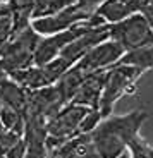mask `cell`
<instances>
[{
  "label": "cell",
  "instance_id": "cell-1",
  "mask_svg": "<svg viewBox=\"0 0 153 158\" xmlns=\"http://www.w3.org/2000/svg\"><path fill=\"white\" fill-rule=\"evenodd\" d=\"M150 114L145 108H134L122 115H108L90 132V139L100 158H119L126 153L129 143L139 136Z\"/></svg>",
  "mask_w": 153,
  "mask_h": 158
},
{
  "label": "cell",
  "instance_id": "cell-2",
  "mask_svg": "<svg viewBox=\"0 0 153 158\" xmlns=\"http://www.w3.org/2000/svg\"><path fill=\"white\" fill-rule=\"evenodd\" d=\"M40 38L41 36L35 33L31 24L12 33L11 38L0 45V67H2V71L9 76L12 72L31 67L33 55H35Z\"/></svg>",
  "mask_w": 153,
  "mask_h": 158
},
{
  "label": "cell",
  "instance_id": "cell-3",
  "mask_svg": "<svg viewBox=\"0 0 153 158\" xmlns=\"http://www.w3.org/2000/svg\"><path fill=\"white\" fill-rule=\"evenodd\" d=\"M141 74L143 72H139L138 69L121 65V64H115L114 67L107 69L98 108H96L100 117L105 118L114 114V107L117 105L119 100L126 95H131L136 89V83Z\"/></svg>",
  "mask_w": 153,
  "mask_h": 158
},
{
  "label": "cell",
  "instance_id": "cell-4",
  "mask_svg": "<svg viewBox=\"0 0 153 158\" xmlns=\"http://www.w3.org/2000/svg\"><path fill=\"white\" fill-rule=\"evenodd\" d=\"M102 24H105V23H103L98 16L93 14L88 21L76 24V26L66 29V31L55 33V35H50V36H41L38 45H36L35 55H33V65L41 67V65L48 64L50 60H53L55 57H59V53L69 43H72V41L78 40L79 36L88 33L91 28H96V26H102Z\"/></svg>",
  "mask_w": 153,
  "mask_h": 158
},
{
  "label": "cell",
  "instance_id": "cell-5",
  "mask_svg": "<svg viewBox=\"0 0 153 158\" xmlns=\"http://www.w3.org/2000/svg\"><path fill=\"white\" fill-rule=\"evenodd\" d=\"M108 40L115 41L124 52L138 50V48L153 45V28L139 12L129 16L121 23L108 24Z\"/></svg>",
  "mask_w": 153,
  "mask_h": 158
},
{
  "label": "cell",
  "instance_id": "cell-6",
  "mask_svg": "<svg viewBox=\"0 0 153 158\" xmlns=\"http://www.w3.org/2000/svg\"><path fill=\"white\" fill-rule=\"evenodd\" d=\"M88 112H90V108L76 105V103L64 105L59 112H55L45 122L47 138L55 139L59 143H66L67 139L79 136V126Z\"/></svg>",
  "mask_w": 153,
  "mask_h": 158
},
{
  "label": "cell",
  "instance_id": "cell-7",
  "mask_svg": "<svg viewBox=\"0 0 153 158\" xmlns=\"http://www.w3.org/2000/svg\"><path fill=\"white\" fill-rule=\"evenodd\" d=\"M124 53L126 52L122 50L115 41L107 40L103 43L96 45L95 48H91L86 55L83 57V59H79L72 67L76 71H79L83 76L100 72V71H107V69L114 67Z\"/></svg>",
  "mask_w": 153,
  "mask_h": 158
},
{
  "label": "cell",
  "instance_id": "cell-8",
  "mask_svg": "<svg viewBox=\"0 0 153 158\" xmlns=\"http://www.w3.org/2000/svg\"><path fill=\"white\" fill-rule=\"evenodd\" d=\"M93 14H88L83 7H79L78 4L67 7L66 10L55 14L50 17H43V19H35L31 21V28L35 29V33H38L40 36H50L55 33L66 31V29L72 28L79 23H84L88 21Z\"/></svg>",
  "mask_w": 153,
  "mask_h": 158
},
{
  "label": "cell",
  "instance_id": "cell-9",
  "mask_svg": "<svg viewBox=\"0 0 153 158\" xmlns=\"http://www.w3.org/2000/svg\"><path fill=\"white\" fill-rule=\"evenodd\" d=\"M108 33H110V26L108 24H102L96 28H91L88 33H84L83 36H79L78 40H74L72 43H69L62 52L59 53L60 59H64L66 62H69L71 65H74L79 59L86 55L91 48H95L96 45L103 43L108 40Z\"/></svg>",
  "mask_w": 153,
  "mask_h": 158
},
{
  "label": "cell",
  "instance_id": "cell-10",
  "mask_svg": "<svg viewBox=\"0 0 153 158\" xmlns=\"http://www.w3.org/2000/svg\"><path fill=\"white\" fill-rule=\"evenodd\" d=\"M103 79H105V71L88 74L86 77L83 79L81 86L78 88L76 95L72 96V100L69 103H76V105L86 107L90 110H96L98 108V102H100V95H102Z\"/></svg>",
  "mask_w": 153,
  "mask_h": 158
},
{
  "label": "cell",
  "instance_id": "cell-11",
  "mask_svg": "<svg viewBox=\"0 0 153 158\" xmlns=\"http://www.w3.org/2000/svg\"><path fill=\"white\" fill-rule=\"evenodd\" d=\"M141 10V0H105L96 10L95 16H98L105 24H115L127 19L133 14Z\"/></svg>",
  "mask_w": 153,
  "mask_h": 158
},
{
  "label": "cell",
  "instance_id": "cell-12",
  "mask_svg": "<svg viewBox=\"0 0 153 158\" xmlns=\"http://www.w3.org/2000/svg\"><path fill=\"white\" fill-rule=\"evenodd\" d=\"M117 64L134 67V69H138L139 72L150 71V69H153V45L138 48V50L126 52V53L121 57V60H119Z\"/></svg>",
  "mask_w": 153,
  "mask_h": 158
},
{
  "label": "cell",
  "instance_id": "cell-13",
  "mask_svg": "<svg viewBox=\"0 0 153 158\" xmlns=\"http://www.w3.org/2000/svg\"><path fill=\"white\" fill-rule=\"evenodd\" d=\"M76 4V0H35L31 9V21L55 16Z\"/></svg>",
  "mask_w": 153,
  "mask_h": 158
},
{
  "label": "cell",
  "instance_id": "cell-14",
  "mask_svg": "<svg viewBox=\"0 0 153 158\" xmlns=\"http://www.w3.org/2000/svg\"><path fill=\"white\" fill-rule=\"evenodd\" d=\"M126 153L129 158H153V144L141 136H136L129 143Z\"/></svg>",
  "mask_w": 153,
  "mask_h": 158
},
{
  "label": "cell",
  "instance_id": "cell-15",
  "mask_svg": "<svg viewBox=\"0 0 153 158\" xmlns=\"http://www.w3.org/2000/svg\"><path fill=\"white\" fill-rule=\"evenodd\" d=\"M14 33V12L11 5H0V45Z\"/></svg>",
  "mask_w": 153,
  "mask_h": 158
},
{
  "label": "cell",
  "instance_id": "cell-16",
  "mask_svg": "<svg viewBox=\"0 0 153 158\" xmlns=\"http://www.w3.org/2000/svg\"><path fill=\"white\" fill-rule=\"evenodd\" d=\"M24 156H26V144H24V139H21L19 143H16V144L5 153L4 158H24Z\"/></svg>",
  "mask_w": 153,
  "mask_h": 158
},
{
  "label": "cell",
  "instance_id": "cell-17",
  "mask_svg": "<svg viewBox=\"0 0 153 158\" xmlns=\"http://www.w3.org/2000/svg\"><path fill=\"white\" fill-rule=\"evenodd\" d=\"M103 2H105V0H76V4L84 9L88 14H95V10H96Z\"/></svg>",
  "mask_w": 153,
  "mask_h": 158
},
{
  "label": "cell",
  "instance_id": "cell-18",
  "mask_svg": "<svg viewBox=\"0 0 153 158\" xmlns=\"http://www.w3.org/2000/svg\"><path fill=\"white\" fill-rule=\"evenodd\" d=\"M5 79H7V74H5V72L2 71V67H0V86H2V83H4Z\"/></svg>",
  "mask_w": 153,
  "mask_h": 158
},
{
  "label": "cell",
  "instance_id": "cell-19",
  "mask_svg": "<svg viewBox=\"0 0 153 158\" xmlns=\"http://www.w3.org/2000/svg\"><path fill=\"white\" fill-rule=\"evenodd\" d=\"M11 4V0H0V5H7Z\"/></svg>",
  "mask_w": 153,
  "mask_h": 158
}]
</instances>
